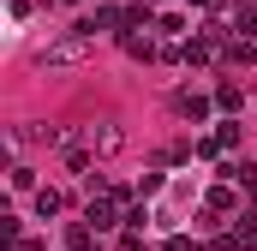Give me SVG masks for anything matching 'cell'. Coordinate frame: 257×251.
<instances>
[{
  "mask_svg": "<svg viewBox=\"0 0 257 251\" xmlns=\"http://www.w3.org/2000/svg\"><path fill=\"white\" fill-rule=\"evenodd\" d=\"M72 60H84V42L72 36V42H54V48H42V66H72Z\"/></svg>",
  "mask_w": 257,
  "mask_h": 251,
  "instance_id": "6da1fadb",
  "label": "cell"
},
{
  "mask_svg": "<svg viewBox=\"0 0 257 251\" xmlns=\"http://www.w3.org/2000/svg\"><path fill=\"white\" fill-rule=\"evenodd\" d=\"M90 144H96V156H120L126 150V132L120 126H102V132H90Z\"/></svg>",
  "mask_w": 257,
  "mask_h": 251,
  "instance_id": "7a4b0ae2",
  "label": "cell"
},
{
  "mask_svg": "<svg viewBox=\"0 0 257 251\" xmlns=\"http://www.w3.org/2000/svg\"><path fill=\"white\" fill-rule=\"evenodd\" d=\"M90 221L108 227V221H114V197H90Z\"/></svg>",
  "mask_w": 257,
  "mask_h": 251,
  "instance_id": "3957f363",
  "label": "cell"
},
{
  "mask_svg": "<svg viewBox=\"0 0 257 251\" xmlns=\"http://www.w3.org/2000/svg\"><path fill=\"white\" fill-rule=\"evenodd\" d=\"M18 251H42V245H36V239H24V245H18Z\"/></svg>",
  "mask_w": 257,
  "mask_h": 251,
  "instance_id": "277c9868",
  "label": "cell"
}]
</instances>
